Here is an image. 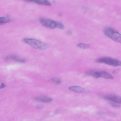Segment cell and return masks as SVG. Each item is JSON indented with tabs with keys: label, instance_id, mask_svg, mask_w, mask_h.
<instances>
[{
	"label": "cell",
	"instance_id": "cell-9",
	"mask_svg": "<svg viewBox=\"0 0 121 121\" xmlns=\"http://www.w3.org/2000/svg\"><path fill=\"white\" fill-rule=\"evenodd\" d=\"M69 90L77 93L84 92L85 90L84 88L79 86H72L69 88Z\"/></svg>",
	"mask_w": 121,
	"mask_h": 121
},
{
	"label": "cell",
	"instance_id": "cell-2",
	"mask_svg": "<svg viewBox=\"0 0 121 121\" xmlns=\"http://www.w3.org/2000/svg\"><path fill=\"white\" fill-rule=\"evenodd\" d=\"M40 22L43 26L51 29L57 28L61 30L65 29V26L61 23L52 20L45 18H41Z\"/></svg>",
	"mask_w": 121,
	"mask_h": 121
},
{
	"label": "cell",
	"instance_id": "cell-12",
	"mask_svg": "<svg viewBox=\"0 0 121 121\" xmlns=\"http://www.w3.org/2000/svg\"><path fill=\"white\" fill-rule=\"evenodd\" d=\"M77 47L83 49H86L90 47V45L88 44L80 43L77 45Z\"/></svg>",
	"mask_w": 121,
	"mask_h": 121
},
{
	"label": "cell",
	"instance_id": "cell-1",
	"mask_svg": "<svg viewBox=\"0 0 121 121\" xmlns=\"http://www.w3.org/2000/svg\"><path fill=\"white\" fill-rule=\"evenodd\" d=\"M23 41L26 44L30 45L33 48L35 49L43 50L48 47L47 44L34 39L25 38L23 39Z\"/></svg>",
	"mask_w": 121,
	"mask_h": 121
},
{
	"label": "cell",
	"instance_id": "cell-6",
	"mask_svg": "<svg viewBox=\"0 0 121 121\" xmlns=\"http://www.w3.org/2000/svg\"><path fill=\"white\" fill-rule=\"evenodd\" d=\"M6 60H12L21 63H24L26 61L24 58L15 55H11L8 56L5 58Z\"/></svg>",
	"mask_w": 121,
	"mask_h": 121
},
{
	"label": "cell",
	"instance_id": "cell-14",
	"mask_svg": "<svg viewBox=\"0 0 121 121\" xmlns=\"http://www.w3.org/2000/svg\"><path fill=\"white\" fill-rule=\"evenodd\" d=\"M44 107V106L42 104H37L35 106V107L37 108H43Z\"/></svg>",
	"mask_w": 121,
	"mask_h": 121
},
{
	"label": "cell",
	"instance_id": "cell-16",
	"mask_svg": "<svg viewBox=\"0 0 121 121\" xmlns=\"http://www.w3.org/2000/svg\"><path fill=\"white\" fill-rule=\"evenodd\" d=\"M5 86V85L3 83H2L1 85L0 86V89L4 87Z\"/></svg>",
	"mask_w": 121,
	"mask_h": 121
},
{
	"label": "cell",
	"instance_id": "cell-4",
	"mask_svg": "<svg viewBox=\"0 0 121 121\" xmlns=\"http://www.w3.org/2000/svg\"><path fill=\"white\" fill-rule=\"evenodd\" d=\"M97 62L114 66H120L121 64V61L117 59L107 57L99 58L97 60Z\"/></svg>",
	"mask_w": 121,
	"mask_h": 121
},
{
	"label": "cell",
	"instance_id": "cell-8",
	"mask_svg": "<svg viewBox=\"0 0 121 121\" xmlns=\"http://www.w3.org/2000/svg\"><path fill=\"white\" fill-rule=\"evenodd\" d=\"M13 18L9 15H7L0 17V24H2L8 23L13 20Z\"/></svg>",
	"mask_w": 121,
	"mask_h": 121
},
{
	"label": "cell",
	"instance_id": "cell-10",
	"mask_svg": "<svg viewBox=\"0 0 121 121\" xmlns=\"http://www.w3.org/2000/svg\"><path fill=\"white\" fill-rule=\"evenodd\" d=\"M34 99L46 102H50L52 100L51 98L49 97L42 96L36 97H35Z\"/></svg>",
	"mask_w": 121,
	"mask_h": 121
},
{
	"label": "cell",
	"instance_id": "cell-11",
	"mask_svg": "<svg viewBox=\"0 0 121 121\" xmlns=\"http://www.w3.org/2000/svg\"><path fill=\"white\" fill-rule=\"evenodd\" d=\"M100 77L109 79L113 78V77L112 75L104 71H100Z\"/></svg>",
	"mask_w": 121,
	"mask_h": 121
},
{
	"label": "cell",
	"instance_id": "cell-13",
	"mask_svg": "<svg viewBox=\"0 0 121 121\" xmlns=\"http://www.w3.org/2000/svg\"><path fill=\"white\" fill-rule=\"evenodd\" d=\"M52 81L54 82L57 84L61 83L60 80L57 78H54L52 79Z\"/></svg>",
	"mask_w": 121,
	"mask_h": 121
},
{
	"label": "cell",
	"instance_id": "cell-15",
	"mask_svg": "<svg viewBox=\"0 0 121 121\" xmlns=\"http://www.w3.org/2000/svg\"><path fill=\"white\" fill-rule=\"evenodd\" d=\"M111 104L112 105L115 107H118L119 106L117 104L114 103H111Z\"/></svg>",
	"mask_w": 121,
	"mask_h": 121
},
{
	"label": "cell",
	"instance_id": "cell-3",
	"mask_svg": "<svg viewBox=\"0 0 121 121\" xmlns=\"http://www.w3.org/2000/svg\"><path fill=\"white\" fill-rule=\"evenodd\" d=\"M105 35L113 40L118 43H121V34L113 28L109 27H106L104 30Z\"/></svg>",
	"mask_w": 121,
	"mask_h": 121
},
{
	"label": "cell",
	"instance_id": "cell-7",
	"mask_svg": "<svg viewBox=\"0 0 121 121\" xmlns=\"http://www.w3.org/2000/svg\"><path fill=\"white\" fill-rule=\"evenodd\" d=\"M25 1L32 2L39 5L50 6L51 3L48 0H24Z\"/></svg>",
	"mask_w": 121,
	"mask_h": 121
},
{
	"label": "cell",
	"instance_id": "cell-5",
	"mask_svg": "<svg viewBox=\"0 0 121 121\" xmlns=\"http://www.w3.org/2000/svg\"><path fill=\"white\" fill-rule=\"evenodd\" d=\"M104 99L112 101L116 103H121V97L115 95H109L103 96Z\"/></svg>",
	"mask_w": 121,
	"mask_h": 121
}]
</instances>
